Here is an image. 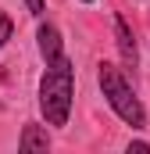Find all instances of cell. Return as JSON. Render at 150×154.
Listing matches in <instances>:
<instances>
[{"label": "cell", "instance_id": "7a4b0ae2", "mask_svg": "<svg viewBox=\"0 0 150 154\" xmlns=\"http://www.w3.org/2000/svg\"><path fill=\"white\" fill-rule=\"evenodd\" d=\"M100 90H104V97H107V104H111V111L125 125H132V129H143L147 125V111H143V104H140V97L132 93V86H129V79L122 75V68L111 65V61H100Z\"/></svg>", "mask_w": 150, "mask_h": 154}, {"label": "cell", "instance_id": "52a82bcc", "mask_svg": "<svg viewBox=\"0 0 150 154\" xmlns=\"http://www.w3.org/2000/svg\"><path fill=\"white\" fill-rule=\"evenodd\" d=\"M25 7H29L32 18H43V0H25Z\"/></svg>", "mask_w": 150, "mask_h": 154}, {"label": "cell", "instance_id": "5b68a950", "mask_svg": "<svg viewBox=\"0 0 150 154\" xmlns=\"http://www.w3.org/2000/svg\"><path fill=\"white\" fill-rule=\"evenodd\" d=\"M36 39H39V54H43V61H46V65H50V61H57V57L64 54V43H61V32H57L54 25H39Z\"/></svg>", "mask_w": 150, "mask_h": 154}, {"label": "cell", "instance_id": "9c48e42d", "mask_svg": "<svg viewBox=\"0 0 150 154\" xmlns=\"http://www.w3.org/2000/svg\"><path fill=\"white\" fill-rule=\"evenodd\" d=\"M82 4H93V0H82Z\"/></svg>", "mask_w": 150, "mask_h": 154}, {"label": "cell", "instance_id": "3957f363", "mask_svg": "<svg viewBox=\"0 0 150 154\" xmlns=\"http://www.w3.org/2000/svg\"><path fill=\"white\" fill-rule=\"evenodd\" d=\"M114 39H118L122 61H125L129 68H136V61H140V50H136V39H132V29H129V22H125V18H114Z\"/></svg>", "mask_w": 150, "mask_h": 154}, {"label": "cell", "instance_id": "6da1fadb", "mask_svg": "<svg viewBox=\"0 0 150 154\" xmlns=\"http://www.w3.org/2000/svg\"><path fill=\"white\" fill-rule=\"evenodd\" d=\"M72 93H75V68L61 54L57 61L46 65V72L39 79V111L46 118V125H68Z\"/></svg>", "mask_w": 150, "mask_h": 154}, {"label": "cell", "instance_id": "ba28073f", "mask_svg": "<svg viewBox=\"0 0 150 154\" xmlns=\"http://www.w3.org/2000/svg\"><path fill=\"white\" fill-rule=\"evenodd\" d=\"M129 151H140V154H150V143H147V140H132V143H129Z\"/></svg>", "mask_w": 150, "mask_h": 154}, {"label": "cell", "instance_id": "277c9868", "mask_svg": "<svg viewBox=\"0 0 150 154\" xmlns=\"http://www.w3.org/2000/svg\"><path fill=\"white\" fill-rule=\"evenodd\" d=\"M46 147H50V133H46V125H36V122H29V125L22 129L18 151H22V154H36V151H46Z\"/></svg>", "mask_w": 150, "mask_h": 154}, {"label": "cell", "instance_id": "8992f818", "mask_svg": "<svg viewBox=\"0 0 150 154\" xmlns=\"http://www.w3.org/2000/svg\"><path fill=\"white\" fill-rule=\"evenodd\" d=\"M11 32H14V22H11V14H7V11H0V47L11 39Z\"/></svg>", "mask_w": 150, "mask_h": 154}]
</instances>
